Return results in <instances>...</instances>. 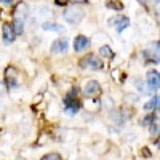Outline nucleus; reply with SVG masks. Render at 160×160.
I'll use <instances>...</instances> for the list:
<instances>
[{
    "label": "nucleus",
    "instance_id": "20e7f679",
    "mask_svg": "<svg viewBox=\"0 0 160 160\" xmlns=\"http://www.w3.org/2000/svg\"><path fill=\"white\" fill-rule=\"evenodd\" d=\"M111 22L114 24V28H115L117 32L125 31L128 26H130V19H128L127 16H122V15H118V16H115L114 19H111Z\"/></svg>",
    "mask_w": 160,
    "mask_h": 160
},
{
    "label": "nucleus",
    "instance_id": "f3484780",
    "mask_svg": "<svg viewBox=\"0 0 160 160\" xmlns=\"http://www.w3.org/2000/svg\"><path fill=\"white\" fill-rule=\"evenodd\" d=\"M152 120H155V115L154 114H151V115H148L144 120H142V123H149V122H152Z\"/></svg>",
    "mask_w": 160,
    "mask_h": 160
},
{
    "label": "nucleus",
    "instance_id": "aec40b11",
    "mask_svg": "<svg viewBox=\"0 0 160 160\" xmlns=\"http://www.w3.org/2000/svg\"><path fill=\"white\" fill-rule=\"evenodd\" d=\"M68 2H69V0H56V3H58V5H66Z\"/></svg>",
    "mask_w": 160,
    "mask_h": 160
},
{
    "label": "nucleus",
    "instance_id": "1a4fd4ad",
    "mask_svg": "<svg viewBox=\"0 0 160 160\" xmlns=\"http://www.w3.org/2000/svg\"><path fill=\"white\" fill-rule=\"evenodd\" d=\"M5 75H7V82H8V87H10V88L18 85V72H16V69H13V68H7Z\"/></svg>",
    "mask_w": 160,
    "mask_h": 160
},
{
    "label": "nucleus",
    "instance_id": "9b49d317",
    "mask_svg": "<svg viewBox=\"0 0 160 160\" xmlns=\"http://www.w3.org/2000/svg\"><path fill=\"white\" fill-rule=\"evenodd\" d=\"M13 31H15V34H22L24 32V21L22 18H15V21H13Z\"/></svg>",
    "mask_w": 160,
    "mask_h": 160
},
{
    "label": "nucleus",
    "instance_id": "5701e85b",
    "mask_svg": "<svg viewBox=\"0 0 160 160\" xmlns=\"http://www.w3.org/2000/svg\"><path fill=\"white\" fill-rule=\"evenodd\" d=\"M3 90H5V87H3V83H0V95L3 93Z\"/></svg>",
    "mask_w": 160,
    "mask_h": 160
},
{
    "label": "nucleus",
    "instance_id": "39448f33",
    "mask_svg": "<svg viewBox=\"0 0 160 160\" xmlns=\"http://www.w3.org/2000/svg\"><path fill=\"white\" fill-rule=\"evenodd\" d=\"M64 108H66V112L77 114V111L80 109V101H78L77 98L66 96V99H64Z\"/></svg>",
    "mask_w": 160,
    "mask_h": 160
},
{
    "label": "nucleus",
    "instance_id": "423d86ee",
    "mask_svg": "<svg viewBox=\"0 0 160 160\" xmlns=\"http://www.w3.org/2000/svg\"><path fill=\"white\" fill-rule=\"evenodd\" d=\"M2 34H3V42L5 43H13V40H15V31H13V26L5 22L3 28H2Z\"/></svg>",
    "mask_w": 160,
    "mask_h": 160
},
{
    "label": "nucleus",
    "instance_id": "4468645a",
    "mask_svg": "<svg viewBox=\"0 0 160 160\" xmlns=\"http://www.w3.org/2000/svg\"><path fill=\"white\" fill-rule=\"evenodd\" d=\"M106 5H108V8H112V10H123V5L122 3H120V2H117V0H115V2H114V0H108V3H106Z\"/></svg>",
    "mask_w": 160,
    "mask_h": 160
},
{
    "label": "nucleus",
    "instance_id": "6ab92c4d",
    "mask_svg": "<svg viewBox=\"0 0 160 160\" xmlns=\"http://www.w3.org/2000/svg\"><path fill=\"white\" fill-rule=\"evenodd\" d=\"M157 128H158V125H157V123H155V125H152V127H151V133H152V135H154V133H155V135H157V131H158V130H157Z\"/></svg>",
    "mask_w": 160,
    "mask_h": 160
},
{
    "label": "nucleus",
    "instance_id": "4be33fe9",
    "mask_svg": "<svg viewBox=\"0 0 160 160\" xmlns=\"http://www.w3.org/2000/svg\"><path fill=\"white\" fill-rule=\"evenodd\" d=\"M72 2H75V3H87L88 0H72Z\"/></svg>",
    "mask_w": 160,
    "mask_h": 160
},
{
    "label": "nucleus",
    "instance_id": "a211bd4d",
    "mask_svg": "<svg viewBox=\"0 0 160 160\" xmlns=\"http://www.w3.org/2000/svg\"><path fill=\"white\" fill-rule=\"evenodd\" d=\"M15 2H16V0H0V3H3V5H11Z\"/></svg>",
    "mask_w": 160,
    "mask_h": 160
},
{
    "label": "nucleus",
    "instance_id": "f8f14e48",
    "mask_svg": "<svg viewBox=\"0 0 160 160\" xmlns=\"http://www.w3.org/2000/svg\"><path fill=\"white\" fill-rule=\"evenodd\" d=\"M99 53H101V56L108 58V59H112V58H114V51H112V50H111L108 45L101 47V48H99Z\"/></svg>",
    "mask_w": 160,
    "mask_h": 160
},
{
    "label": "nucleus",
    "instance_id": "f257e3e1",
    "mask_svg": "<svg viewBox=\"0 0 160 160\" xmlns=\"http://www.w3.org/2000/svg\"><path fill=\"white\" fill-rule=\"evenodd\" d=\"M64 21L69 24H78L80 21L83 19V10H80L78 7H69L62 13Z\"/></svg>",
    "mask_w": 160,
    "mask_h": 160
},
{
    "label": "nucleus",
    "instance_id": "9d476101",
    "mask_svg": "<svg viewBox=\"0 0 160 160\" xmlns=\"http://www.w3.org/2000/svg\"><path fill=\"white\" fill-rule=\"evenodd\" d=\"M148 85H149V90L158 88V72L157 71H151L148 74Z\"/></svg>",
    "mask_w": 160,
    "mask_h": 160
},
{
    "label": "nucleus",
    "instance_id": "7ed1b4c3",
    "mask_svg": "<svg viewBox=\"0 0 160 160\" xmlns=\"http://www.w3.org/2000/svg\"><path fill=\"white\" fill-rule=\"evenodd\" d=\"M83 93L87 96H98L101 93V85L96 80H90V82H87L85 87H83Z\"/></svg>",
    "mask_w": 160,
    "mask_h": 160
},
{
    "label": "nucleus",
    "instance_id": "0eeeda50",
    "mask_svg": "<svg viewBox=\"0 0 160 160\" xmlns=\"http://www.w3.org/2000/svg\"><path fill=\"white\" fill-rule=\"evenodd\" d=\"M69 43L66 38H58L55 40V42L51 43V53H64L66 50H68Z\"/></svg>",
    "mask_w": 160,
    "mask_h": 160
},
{
    "label": "nucleus",
    "instance_id": "b1692460",
    "mask_svg": "<svg viewBox=\"0 0 160 160\" xmlns=\"http://www.w3.org/2000/svg\"><path fill=\"white\" fill-rule=\"evenodd\" d=\"M149 2H158V0H149Z\"/></svg>",
    "mask_w": 160,
    "mask_h": 160
},
{
    "label": "nucleus",
    "instance_id": "ddd939ff",
    "mask_svg": "<svg viewBox=\"0 0 160 160\" xmlns=\"http://www.w3.org/2000/svg\"><path fill=\"white\" fill-rule=\"evenodd\" d=\"M157 108H158V96H157V95H155L149 102L144 104V109H148V111H152V109H157Z\"/></svg>",
    "mask_w": 160,
    "mask_h": 160
},
{
    "label": "nucleus",
    "instance_id": "f03ea898",
    "mask_svg": "<svg viewBox=\"0 0 160 160\" xmlns=\"http://www.w3.org/2000/svg\"><path fill=\"white\" fill-rule=\"evenodd\" d=\"M102 61L98 59L95 55H87L85 58L80 59V68H83V69H93V71H99L102 69Z\"/></svg>",
    "mask_w": 160,
    "mask_h": 160
},
{
    "label": "nucleus",
    "instance_id": "412c9836",
    "mask_svg": "<svg viewBox=\"0 0 160 160\" xmlns=\"http://www.w3.org/2000/svg\"><path fill=\"white\" fill-rule=\"evenodd\" d=\"M142 152H144V155H146V157H151V154H149V149H146V148H144V149H142Z\"/></svg>",
    "mask_w": 160,
    "mask_h": 160
},
{
    "label": "nucleus",
    "instance_id": "6e6552de",
    "mask_svg": "<svg viewBox=\"0 0 160 160\" xmlns=\"http://www.w3.org/2000/svg\"><path fill=\"white\" fill-rule=\"evenodd\" d=\"M90 45V38H87L85 35H77L74 40V50L75 51H82Z\"/></svg>",
    "mask_w": 160,
    "mask_h": 160
},
{
    "label": "nucleus",
    "instance_id": "2eb2a0df",
    "mask_svg": "<svg viewBox=\"0 0 160 160\" xmlns=\"http://www.w3.org/2000/svg\"><path fill=\"white\" fill-rule=\"evenodd\" d=\"M40 160H62L61 158V155L59 154H56V152H51V154H45Z\"/></svg>",
    "mask_w": 160,
    "mask_h": 160
},
{
    "label": "nucleus",
    "instance_id": "393cba45",
    "mask_svg": "<svg viewBox=\"0 0 160 160\" xmlns=\"http://www.w3.org/2000/svg\"><path fill=\"white\" fill-rule=\"evenodd\" d=\"M21 160H22V158H21Z\"/></svg>",
    "mask_w": 160,
    "mask_h": 160
},
{
    "label": "nucleus",
    "instance_id": "dca6fc26",
    "mask_svg": "<svg viewBox=\"0 0 160 160\" xmlns=\"http://www.w3.org/2000/svg\"><path fill=\"white\" fill-rule=\"evenodd\" d=\"M43 29H47V31H58V32L62 31V28H59V24H51V22L43 24Z\"/></svg>",
    "mask_w": 160,
    "mask_h": 160
}]
</instances>
